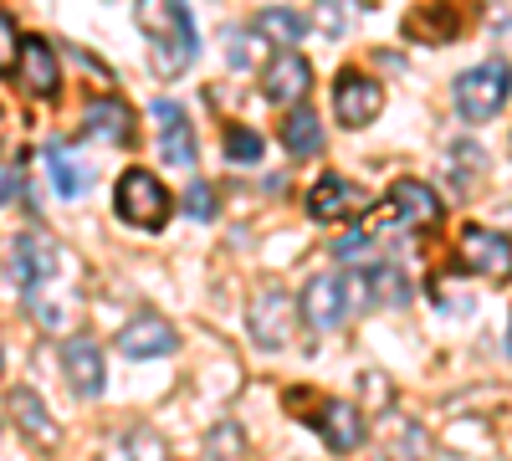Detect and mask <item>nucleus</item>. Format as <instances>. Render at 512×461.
I'll use <instances>...</instances> for the list:
<instances>
[{
    "mask_svg": "<svg viewBox=\"0 0 512 461\" xmlns=\"http://www.w3.org/2000/svg\"><path fill=\"white\" fill-rule=\"evenodd\" d=\"M379 108H384V88L369 72H359V67L338 72V82H333V118L344 123V129H369V123L379 118Z\"/></svg>",
    "mask_w": 512,
    "mask_h": 461,
    "instance_id": "10",
    "label": "nucleus"
},
{
    "mask_svg": "<svg viewBox=\"0 0 512 461\" xmlns=\"http://www.w3.org/2000/svg\"><path fill=\"white\" fill-rule=\"evenodd\" d=\"M282 149L292 154V159H313L318 149H323V123H318V113L313 108H287L282 113Z\"/></svg>",
    "mask_w": 512,
    "mask_h": 461,
    "instance_id": "19",
    "label": "nucleus"
},
{
    "mask_svg": "<svg viewBox=\"0 0 512 461\" xmlns=\"http://www.w3.org/2000/svg\"><path fill=\"white\" fill-rule=\"evenodd\" d=\"M262 93H267L277 108H297V103H308V93H313V67H308V57H297V52H277V57L262 67Z\"/></svg>",
    "mask_w": 512,
    "mask_h": 461,
    "instance_id": "14",
    "label": "nucleus"
},
{
    "mask_svg": "<svg viewBox=\"0 0 512 461\" xmlns=\"http://www.w3.org/2000/svg\"><path fill=\"white\" fill-rule=\"evenodd\" d=\"M16 77L31 98H57L62 88V67H57V47L47 36H26L21 41V62H16Z\"/></svg>",
    "mask_w": 512,
    "mask_h": 461,
    "instance_id": "16",
    "label": "nucleus"
},
{
    "mask_svg": "<svg viewBox=\"0 0 512 461\" xmlns=\"http://www.w3.org/2000/svg\"><path fill=\"white\" fill-rule=\"evenodd\" d=\"M154 129H159V154H164V164H175V170H190L195 154H200L190 113H185L175 98H159V103H154Z\"/></svg>",
    "mask_w": 512,
    "mask_h": 461,
    "instance_id": "13",
    "label": "nucleus"
},
{
    "mask_svg": "<svg viewBox=\"0 0 512 461\" xmlns=\"http://www.w3.org/2000/svg\"><path fill=\"white\" fill-rule=\"evenodd\" d=\"M441 195L431 185H420V180H400L390 185V195H384L379 205H369V216H364V231L379 236V231H425V226H436L441 221Z\"/></svg>",
    "mask_w": 512,
    "mask_h": 461,
    "instance_id": "3",
    "label": "nucleus"
},
{
    "mask_svg": "<svg viewBox=\"0 0 512 461\" xmlns=\"http://www.w3.org/2000/svg\"><path fill=\"white\" fill-rule=\"evenodd\" d=\"M297 308H303V323L313 333H333V328H344L349 313H354V287L344 272H313L308 287H303V298H297Z\"/></svg>",
    "mask_w": 512,
    "mask_h": 461,
    "instance_id": "7",
    "label": "nucleus"
},
{
    "mask_svg": "<svg viewBox=\"0 0 512 461\" xmlns=\"http://www.w3.org/2000/svg\"><path fill=\"white\" fill-rule=\"evenodd\" d=\"M231 436H236V426H221V431H216V441H210L221 461H231V456H236V441H231Z\"/></svg>",
    "mask_w": 512,
    "mask_h": 461,
    "instance_id": "30",
    "label": "nucleus"
},
{
    "mask_svg": "<svg viewBox=\"0 0 512 461\" xmlns=\"http://www.w3.org/2000/svg\"><path fill=\"white\" fill-rule=\"evenodd\" d=\"M456 267L472 277H492L497 287L512 282V241L492 226H461L456 236Z\"/></svg>",
    "mask_w": 512,
    "mask_h": 461,
    "instance_id": "8",
    "label": "nucleus"
},
{
    "mask_svg": "<svg viewBox=\"0 0 512 461\" xmlns=\"http://www.w3.org/2000/svg\"><path fill=\"white\" fill-rule=\"evenodd\" d=\"M256 31H262L277 52H292L297 41L308 36V16H297V11H287V6H267L262 16H256Z\"/></svg>",
    "mask_w": 512,
    "mask_h": 461,
    "instance_id": "23",
    "label": "nucleus"
},
{
    "mask_svg": "<svg viewBox=\"0 0 512 461\" xmlns=\"http://www.w3.org/2000/svg\"><path fill=\"white\" fill-rule=\"evenodd\" d=\"M297 318H303V308H297L282 287H262L251 298V308H246V328H251V339L262 349H287Z\"/></svg>",
    "mask_w": 512,
    "mask_h": 461,
    "instance_id": "9",
    "label": "nucleus"
},
{
    "mask_svg": "<svg viewBox=\"0 0 512 461\" xmlns=\"http://www.w3.org/2000/svg\"><path fill=\"white\" fill-rule=\"evenodd\" d=\"M221 200H216V185H190L185 190V216L190 221H216Z\"/></svg>",
    "mask_w": 512,
    "mask_h": 461,
    "instance_id": "27",
    "label": "nucleus"
},
{
    "mask_svg": "<svg viewBox=\"0 0 512 461\" xmlns=\"http://www.w3.org/2000/svg\"><path fill=\"white\" fill-rule=\"evenodd\" d=\"M57 267H62V246H57L47 231H21V236L11 241L6 272H11V282L26 292V298L47 292V287L57 282Z\"/></svg>",
    "mask_w": 512,
    "mask_h": 461,
    "instance_id": "6",
    "label": "nucleus"
},
{
    "mask_svg": "<svg viewBox=\"0 0 512 461\" xmlns=\"http://www.w3.org/2000/svg\"><path fill=\"white\" fill-rule=\"evenodd\" d=\"M47 170H52V185H57V195H67V200H77V195H88V164H82L67 144H47Z\"/></svg>",
    "mask_w": 512,
    "mask_h": 461,
    "instance_id": "22",
    "label": "nucleus"
},
{
    "mask_svg": "<svg viewBox=\"0 0 512 461\" xmlns=\"http://www.w3.org/2000/svg\"><path fill=\"white\" fill-rule=\"evenodd\" d=\"M451 98H456V113H461L466 123H487V118H497L502 103L512 98V67H507L502 57L466 67V72L456 77Z\"/></svg>",
    "mask_w": 512,
    "mask_h": 461,
    "instance_id": "5",
    "label": "nucleus"
},
{
    "mask_svg": "<svg viewBox=\"0 0 512 461\" xmlns=\"http://www.w3.org/2000/svg\"><path fill=\"white\" fill-rule=\"evenodd\" d=\"M103 461H169V451H164V441L149 426H128V431H113L108 436Z\"/></svg>",
    "mask_w": 512,
    "mask_h": 461,
    "instance_id": "21",
    "label": "nucleus"
},
{
    "mask_svg": "<svg viewBox=\"0 0 512 461\" xmlns=\"http://www.w3.org/2000/svg\"><path fill=\"white\" fill-rule=\"evenodd\" d=\"M113 211H118L123 226H134V231H164L175 200H169V190H164V180L154 170L134 164V170H123L118 185H113Z\"/></svg>",
    "mask_w": 512,
    "mask_h": 461,
    "instance_id": "4",
    "label": "nucleus"
},
{
    "mask_svg": "<svg viewBox=\"0 0 512 461\" xmlns=\"http://www.w3.org/2000/svg\"><path fill=\"white\" fill-rule=\"evenodd\" d=\"M0 369H6V349H0Z\"/></svg>",
    "mask_w": 512,
    "mask_h": 461,
    "instance_id": "31",
    "label": "nucleus"
},
{
    "mask_svg": "<svg viewBox=\"0 0 512 461\" xmlns=\"http://www.w3.org/2000/svg\"><path fill=\"white\" fill-rule=\"evenodd\" d=\"M364 303L369 308H405L410 303V277L395 262L364 267Z\"/></svg>",
    "mask_w": 512,
    "mask_h": 461,
    "instance_id": "20",
    "label": "nucleus"
},
{
    "mask_svg": "<svg viewBox=\"0 0 512 461\" xmlns=\"http://www.w3.org/2000/svg\"><path fill=\"white\" fill-rule=\"evenodd\" d=\"M175 349H180V333H175V323L159 318V313H139V318H128L118 328V354L123 359H164Z\"/></svg>",
    "mask_w": 512,
    "mask_h": 461,
    "instance_id": "12",
    "label": "nucleus"
},
{
    "mask_svg": "<svg viewBox=\"0 0 512 461\" xmlns=\"http://www.w3.org/2000/svg\"><path fill=\"white\" fill-rule=\"evenodd\" d=\"M21 31H16V21L11 16H0V72H16V62H21Z\"/></svg>",
    "mask_w": 512,
    "mask_h": 461,
    "instance_id": "28",
    "label": "nucleus"
},
{
    "mask_svg": "<svg viewBox=\"0 0 512 461\" xmlns=\"http://www.w3.org/2000/svg\"><path fill=\"white\" fill-rule=\"evenodd\" d=\"M6 410H11V426L26 436V441H36V446H57L62 441V431H57V421H52V410L41 405V395L36 390H26V385H16L11 395H6Z\"/></svg>",
    "mask_w": 512,
    "mask_h": 461,
    "instance_id": "18",
    "label": "nucleus"
},
{
    "mask_svg": "<svg viewBox=\"0 0 512 461\" xmlns=\"http://www.w3.org/2000/svg\"><path fill=\"white\" fill-rule=\"evenodd\" d=\"M16 190H21V170L16 164H0V205H11Z\"/></svg>",
    "mask_w": 512,
    "mask_h": 461,
    "instance_id": "29",
    "label": "nucleus"
},
{
    "mask_svg": "<svg viewBox=\"0 0 512 461\" xmlns=\"http://www.w3.org/2000/svg\"><path fill=\"white\" fill-rule=\"evenodd\" d=\"M134 21L154 52V72L164 82H175L195 67V52H200V36H195V21H190V6L185 0H134Z\"/></svg>",
    "mask_w": 512,
    "mask_h": 461,
    "instance_id": "1",
    "label": "nucleus"
},
{
    "mask_svg": "<svg viewBox=\"0 0 512 461\" xmlns=\"http://www.w3.org/2000/svg\"><path fill=\"white\" fill-rule=\"evenodd\" d=\"M287 415H297V421H308L313 431H318V441L333 451V456H349V451H359L364 446V436H369V426H364V415H359V405H349V400H328V395H318V390H287Z\"/></svg>",
    "mask_w": 512,
    "mask_h": 461,
    "instance_id": "2",
    "label": "nucleus"
},
{
    "mask_svg": "<svg viewBox=\"0 0 512 461\" xmlns=\"http://www.w3.org/2000/svg\"><path fill=\"white\" fill-rule=\"evenodd\" d=\"M308 216L313 221H354V216H369V200H364V190L354 185V180H344V175H318L313 180V190H308Z\"/></svg>",
    "mask_w": 512,
    "mask_h": 461,
    "instance_id": "11",
    "label": "nucleus"
},
{
    "mask_svg": "<svg viewBox=\"0 0 512 461\" xmlns=\"http://www.w3.org/2000/svg\"><path fill=\"white\" fill-rule=\"evenodd\" d=\"M226 159L231 164H256L262 159V134L241 129V123H226Z\"/></svg>",
    "mask_w": 512,
    "mask_h": 461,
    "instance_id": "25",
    "label": "nucleus"
},
{
    "mask_svg": "<svg viewBox=\"0 0 512 461\" xmlns=\"http://www.w3.org/2000/svg\"><path fill=\"white\" fill-rule=\"evenodd\" d=\"M62 374H67L72 395H82V400L103 395V385H108L103 349H98L93 339H67V344H62Z\"/></svg>",
    "mask_w": 512,
    "mask_h": 461,
    "instance_id": "17",
    "label": "nucleus"
},
{
    "mask_svg": "<svg viewBox=\"0 0 512 461\" xmlns=\"http://www.w3.org/2000/svg\"><path fill=\"white\" fill-rule=\"evenodd\" d=\"M82 139L128 149V144H134V108H128L123 98H93V103H82Z\"/></svg>",
    "mask_w": 512,
    "mask_h": 461,
    "instance_id": "15",
    "label": "nucleus"
},
{
    "mask_svg": "<svg viewBox=\"0 0 512 461\" xmlns=\"http://www.w3.org/2000/svg\"><path fill=\"white\" fill-rule=\"evenodd\" d=\"M482 170H487V154H482V144H472V139H456V144H451V154H446V175H451L456 195H472V185L482 180Z\"/></svg>",
    "mask_w": 512,
    "mask_h": 461,
    "instance_id": "24",
    "label": "nucleus"
},
{
    "mask_svg": "<svg viewBox=\"0 0 512 461\" xmlns=\"http://www.w3.org/2000/svg\"><path fill=\"white\" fill-rule=\"evenodd\" d=\"M262 47H272V41H267L262 31H256V26H251V31H231V36H226L231 67H251L256 57H262Z\"/></svg>",
    "mask_w": 512,
    "mask_h": 461,
    "instance_id": "26",
    "label": "nucleus"
}]
</instances>
